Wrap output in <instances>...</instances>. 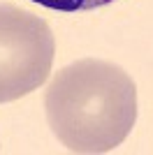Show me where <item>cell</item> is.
<instances>
[{"label":"cell","mask_w":153,"mask_h":155,"mask_svg":"<svg viewBox=\"0 0 153 155\" xmlns=\"http://www.w3.org/2000/svg\"><path fill=\"white\" fill-rule=\"evenodd\" d=\"M30 2L53 9V12H88V9L104 7L114 0H30Z\"/></svg>","instance_id":"obj_3"},{"label":"cell","mask_w":153,"mask_h":155,"mask_svg":"<svg viewBox=\"0 0 153 155\" xmlns=\"http://www.w3.org/2000/svg\"><path fill=\"white\" fill-rule=\"evenodd\" d=\"M46 123L70 153H107L137 120V86L123 67L83 58L58 70L44 93Z\"/></svg>","instance_id":"obj_1"},{"label":"cell","mask_w":153,"mask_h":155,"mask_svg":"<svg viewBox=\"0 0 153 155\" xmlns=\"http://www.w3.org/2000/svg\"><path fill=\"white\" fill-rule=\"evenodd\" d=\"M56 39L49 23L12 2H0V104L37 91L51 74Z\"/></svg>","instance_id":"obj_2"}]
</instances>
